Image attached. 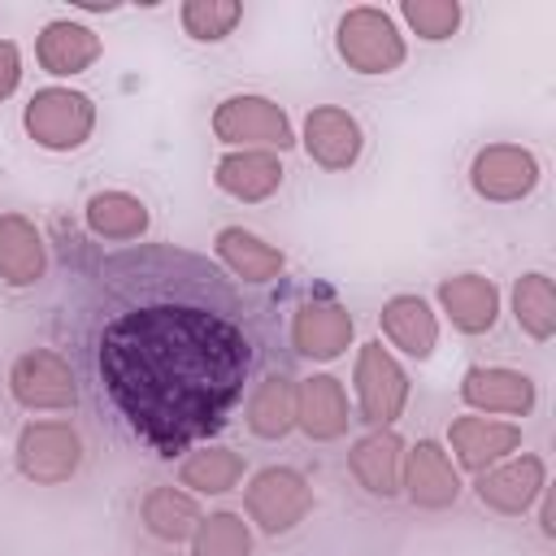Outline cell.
I'll return each mask as SVG.
<instances>
[{
  "label": "cell",
  "mask_w": 556,
  "mask_h": 556,
  "mask_svg": "<svg viewBox=\"0 0 556 556\" xmlns=\"http://www.w3.org/2000/svg\"><path fill=\"white\" fill-rule=\"evenodd\" d=\"M100 387L156 456L200 447L239 404L252 343L200 304H143L117 313L96 348Z\"/></svg>",
  "instance_id": "1"
},
{
  "label": "cell",
  "mask_w": 556,
  "mask_h": 556,
  "mask_svg": "<svg viewBox=\"0 0 556 556\" xmlns=\"http://www.w3.org/2000/svg\"><path fill=\"white\" fill-rule=\"evenodd\" d=\"M334 52L361 78H387L408 61V39L395 13L378 4H352L334 22Z\"/></svg>",
  "instance_id": "2"
},
{
  "label": "cell",
  "mask_w": 556,
  "mask_h": 556,
  "mask_svg": "<svg viewBox=\"0 0 556 556\" xmlns=\"http://www.w3.org/2000/svg\"><path fill=\"white\" fill-rule=\"evenodd\" d=\"M96 100L70 83H48L22 104V130L43 152H78L96 135Z\"/></svg>",
  "instance_id": "3"
},
{
  "label": "cell",
  "mask_w": 556,
  "mask_h": 556,
  "mask_svg": "<svg viewBox=\"0 0 556 556\" xmlns=\"http://www.w3.org/2000/svg\"><path fill=\"white\" fill-rule=\"evenodd\" d=\"M213 139L230 148H256V152H287L295 148V126H291V113L274 100V96H261V91H235V96H222L213 104Z\"/></svg>",
  "instance_id": "4"
},
{
  "label": "cell",
  "mask_w": 556,
  "mask_h": 556,
  "mask_svg": "<svg viewBox=\"0 0 556 556\" xmlns=\"http://www.w3.org/2000/svg\"><path fill=\"white\" fill-rule=\"evenodd\" d=\"M352 395H356V413H361V421H369V430H391L404 417L413 382H408V369L395 361V352L382 348V339H369L356 348Z\"/></svg>",
  "instance_id": "5"
},
{
  "label": "cell",
  "mask_w": 556,
  "mask_h": 556,
  "mask_svg": "<svg viewBox=\"0 0 556 556\" xmlns=\"http://www.w3.org/2000/svg\"><path fill=\"white\" fill-rule=\"evenodd\" d=\"M13 460H17V473L35 486H61L70 482L83 460H87V443L78 434L74 421L65 417H35L17 430V443H13Z\"/></svg>",
  "instance_id": "6"
},
{
  "label": "cell",
  "mask_w": 556,
  "mask_h": 556,
  "mask_svg": "<svg viewBox=\"0 0 556 556\" xmlns=\"http://www.w3.org/2000/svg\"><path fill=\"white\" fill-rule=\"evenodd\" d=\"M243 513L269 539L291 534L313 513V482L295 465H265L243 486Z\"/></svg>",
  "instance_id": "7"
},
{
  "label": "cell",
  "mask_w": 556,
  "mask_h": 556,
  "mask_svg": "<svg viewBox=\"0 0 556 556\" xmlns=\"http://www.w3.org/2000/svg\"><path fill=\"white\" fill-rule=\"evenodd\" d=\"M9 395L26 413H70L78 408V374L52 348H26L9 365Z\"/></svg>",
  "instance_id": "8"
},
{
  "label": "cell",
  "mask_w": 556,
  "mask_h": 556,
  "mask_svg": "<svg viewBox=\"0 0 556 556\" xmlns=\"http://www.w3.org/2000/svg\"><path fill=\"white\" fill-rule=\"evenodd\" d=\"M539 178L543 165L521 143H486L469 161V187L486 204H521L526 195H534Z\"/></svg>",
  "instance_id": "9"
},
{
  "label": "cell",
  "mask_w": 556,
  "mask_h": 556,
  "mask_svg": "<svg viewBox=\"0 0 556 556\" xmlns=\"http://www.w3.org/2000/svg\"><path fill=\"white\" fill-rule=\"evenodd\" d=\"M295 143L304 148V156L317 165V169H330V174H348L361 152H365V126L352 109L343 104H313L300 122V135Z\"/></svg>",
  "instance_id": "10"
},
{
  "label": "cell",
  "mask_w": 556,
  "mask_h": 556,
  "mask_svg": "<svg viewBox=\"0 0 556 556\" xmlns=\"http://www.w3.org/2000/svg\"><path fill=\"white\" fill-rule=\"evenodd\" d=\"M547 491V460L539 452H513L508 460L473 473V495L500 517H521Z\"/></svg>",
  "instance_id": "11"
},
{
  "label": "cell",
  "mask_w": 556,
  "mask_h": 556,
  "mask_svg": "<svg viewBox=\"0 0 556 556\" xmlns=\"http://www.w3.org/2000/svg\"><path fill=\"white\" fill-rule=\"evenodd\" d=\"M447 456L465 473H482L513 452H521V426L508 417H482V413H460L447 426Z\"/></svg>",
  "instance_id": "12"
},
{
  "label": "cell",
  "mask_w": 556,
  "mask_h": 556,
  "mask_svg": "<svg viewBox=\"0 0 556 556\" xmlns=\"http://www.w3.org/2000/svg\"><path fill=\"white\" fill-rule=\"evenodd\" d=\"M460 400L482 417H526L539 404V387L526 369L508 365H469L460 374Z\"/></svg>",
  "instance_id": "13"
},
{
  "label": "cell",
  "mask_w": 556,
  "mask_h": 556,
  "mask_svg": "<svg viewBox=\"0 0 556 556\" xmlns=\"http://www.w3.org/2000/svg\"><path fill=\"white\" fill-rule=\"evenodd\" d=\"M465 482H460V469L452 465L447 447L439 439H417L408 452H404V486L400 495H408L417 508L426 513H443L460 500Z\"/></svg>",
  "instance_id": "14"
},
{
  "label": "cell",
  "mask_w": 556,
  "mask_h": 556,
  "mask_svg": "<svg viewBox=\"0 0 556 556\" xmlns=\"http://www.w3.org/2000/svg\"><path fill=\"white\" fill-rule=\"evenodd\" d=\"M356 339V317L339 300H304L291 313V348L304 361H339Z\"/></svg>",
  "instance_id": "15"
},
{
  "label": "cell",
  "mask_w": 556,
  "mask_h": 556,
  "mask_svg": "<svg viewBox=\"0 0 556 556\" xmlns=\"http://www.w3.org/2000/svg\"><path fill=\"white\" fill-rule=\"evenodd\" d=\"M100 56H104V39L96 35V26H87L78 17H52L35 35V61L52 78H78Z\"/></svg>",
  "instance_id": "16"
},
{
  "label": "cell",
  "mask_w": 556,
  "mask_h": 556,
  "mask_svg": "<svg viewBox=\"0 0 556 556\" xmlns=\"http://www.w3.org/2000/svg\"><path fill=\"white\" fill-rule=\"evenodd\" d=\"M434 295H439V313L452 321L456 334L478 339V334H491L500 321V287L478 269L447 274Z\"/></svg>",
  "instance_id": "17"
},
{
  "label": "cell",
  "mask_w": 556,
  "mask_h": 556,
  "mask_svg": "<svg viewBox=\"0 0 556 556\" xmlns=\"http://www.w3.org/2000/svg\"><path fill=\"white\" fill-rule=\"evenodd\" d=\"M378 326H382L387 348L408 361H430L439 348V313L430 308L426 295H413V291L387 295L378 308Z\"/></svg>",
  "instance_id": "18"
},
{
  "label": "cell",
  "mask_w": 556,
  "mask_h": 556,
  "mask_svg": "<svg viewBox=\"0 0 556 556\" xmlns=\"http://www.w3.org/2000/svg\"><path fill=\"white\" fill-rule=\"evenodd\" d=\"M352 426L348 387L334 374H308L295 382V430H304L313 443H334Z\"/></svg>",
  "instance_id": "19"
},
{
  "label": "cell",
  "mask_w": 556,
  "mask_h": 556,
  "mask_svg": "<svg viewBox=\"0 0 556 556\" xmlns=\"http://www.w3.org/2000/svg\"><path fill=\"white\" fill-rule=\"evenodd\" d=\"M287 169L278 152H256V148H230L217 156L213 165V187L239 204H261L269 195H278Z\"/></svg>",
  "instance_id": "20"
},
{
  "label": "cell",
  "mask_w": 556,
  "mask_h": 556,
  "mask_svg": "<svg viewBox=\"0 0 556 556\" xmlns=\"http://www.w3.org/2000/svg\"><path fill=\"white\" fill-rule=\"evenodd\" d=\"M404 452L408 443L395 430H369L348 447V469L374 500H395L404 486Z\"/></svg>",
  "instance_id": "21"
},
{
  "label": "cell",
  "mask_w": 556,
  "mask_h": 556,
  "mask_svg": "<svg viewBox=\"0 0 556 556\" xmlns=\"http://www.w3.org/2000/svg\"><path fill=\"white\" fill-rule=\"evenodd\" d=\"M48 274L43 230L26 213H0V282L9 291H30Z\"/></svg>",
  "instance_id": "22"
},
{
  "label": "cell",
  "mask_w": 556,
  "mask_h": 556,
  "mask_svg": "<svg viewBox=\"0 0 556 556\" xmlns=\"http://www.w3.org/2000/svg\"><path fill=\"white\" fill-rule=\"evenodd\" d=\"M83 226L104 239V243H135L152 230V208L135 195V191H122V187H109V191H96L87 195L83 204Z\"/></svg>",
  "instance_id": "23"
},
{
  "label": "cell",
  "mask_w": 556,
  "mask_h": 556,
  "mask_svg": "<svg viewBox=\"0 0 556 556\" xmlns=\"http://www.w3.org/2000/svg\"><path fill=\"white\" fill-rule=\"evenodd\" d=\"M213 252L248 287H265V282H274L287 269V256L269 239H261L256 230H248V226H222L213 235Z\"/></svg>",
  "instance_id": "24"
},
{
  "label": "cell",
  "mask_w": 556,
  "mask_h": 556,
  "mask_svg": "<svg viewBox=\"0 0 556 556\" xmlns=\"http://www.w3.org/2000/svg\"><path fill=\"white\" fill-rule=\"evenodd\" d=\"M200 500L182 486H152L139 504V521L156 543H187L200 526Z\"/></svg>",
  "instance_id": "25"
},
{
  "label": "cell",
  "mask_w": 556,
  "mask_h": 556,
  "mask_svg": "<svg viewBox=\"0 0 556 556\" xmlns=\"http://www.w3.org/2000/svg\"><path fill=\"white\" fill-rule=\"evenodd\" d=\"M243 421L256 439H287L295 430V378L287 374H265L243 408Z\"/></svg>",
  "instance_id": "26"
},
{
  "label": "cell",
  "mask_w": 556,
  "mask_h": 556,
  "mask_svg": "<svg viewBox=\"0 0 556 556\" xmlns=\"http://www.w3.org/2000/svg\"><path fill=\"white\" fill-rule=\"evenodd\" d=\"M178 482L191 495H226L243 482V456L226 443H200L182 456L178 465Z\"/></svg>",
  "instance_id": "27"
},
{
  "label": "cell",
  "mask_w": 556,
  "mask_h": 556,
  "mask_svg": "<svg viewBox=\"0 0 556 556\" xmlns=\"http://www.w3.org/2000/svg\"><path fill=\"white\" fill-rule=\"evenodd\" d=\"M508 304H513V321H517V330L526 339L547 343L556 334V287H552V278L543 269H526L513 282Z\"/></svg>",
  "instance_id": "28"
},
{
  "label": "cell",
  "mask_w": 556,
  "mask_h": 556,
  "mask_svg": "<svg viewBox=\"0 0 556 556\" xmlns=\"http://www.w3.org/2000/svg\"><path fill=\"white\" fill-rule=\"evenodd\" d=\"M187 543H191V556H252V526L243 513L217 508L200 517Z\"/></svg>",
  "instance_id": "29"
},
{
  "label": "cell",
  "mask_w": 556,
  "mask_h": 556,
  "mask_svg": "<svg viewBox=\"0 0 556 556\" xmlns=\"http://www.w3.org/2000/svg\"><path fill=\"white\" fill-rule=\"evenodd\" d=\"M239 22H243V4L239 0H187L178 9V26L195 43H222V39L235 35Z\"/></svg>",
  "instance_id": "30"
},
{
  "label": "cell",
  "mask_w": 556,
  "mask_h": 556,
  "mask_svg": "<svg viewBox=\"0 0 556 556\" xmlns=\"http://www.w3.org/2000/svg\"><path fill=\"white\" fill-rule=\"evenodd\" d=\"M400 17H404V26H408L417 39L443 43V39H452V35L460 30L465 9H460V0H404V4H400Z\"/></svg>",
  "instance_id": "31"
},
{
  "label": "cell",
  "mask_w": 556,
  "mask_h": 556,
  "mask_svg": "<svg viewBox=\"0 0 556 556\" xmlns=\"http://www.w3.org/2000/svg\"><path fill=\"white\" fill-rule=\"evenodd\" d=\"M22 87V48L13 39H0V100L17 96Z\"/></svg>",
  "instance_id": "32"
}]
</instances>
